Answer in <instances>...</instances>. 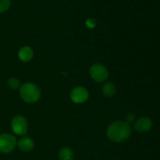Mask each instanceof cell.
I'll return each instance as SVG.
<instances>
[{"instance_id":"1","label":"cell","mask_w":160,"mask_h":160,"mask_svg":"<svg viewBox=\"0 0 160 160\" xmlns=\"http://www.w3.org/2000/svg\"><path fill=\"white\" fill-rule=\"evenodd\" d=\"M131 133L129 123L123 121H116L108 126L106 134L108 138L114 143H121L128 140Z\"/></svg>"},{"instance_id":"2","label":"cell","mask_w":160,"mask_h":160,"mask_svg":"<svg viewBox=\"0 0 160 160\" xmlns=\"http://www.w3.org/2000/svg\"><path fill=\"white\" fill-rule=\"evenodd\" d=\"M20 96L23 101L34 104L40 99L41 90L34 83H26L20 86Z\"/></svg>"},{"instance_id":"3","label":"cell","mask_w":160,"mask_h":160,"mask_svg":"<svg viewBox=\"0 0 160 160\" xmlns=\"http://www.w3.org/2000/svg\"><path fill=\"white\" fill-rule=\"evenodd\" d=\"M17 139L14 136L9 133L0 134V152L9 153L11 152L17 145Z\"/></svg>"},{"instance_id":"4","label":"cell","mask_w":160,"mask_h":160,"mask_svg":"<svg viewBox=\"0 0 160 160\" xmlns=\"http://www.w3.org/2000/svg\"><path fill=\"white\" fill-rule=\"evenodd\" d=\"M89 72H90V75L92 79L98 83L104 82L105 80L107 79L108 76H109V72H108L106 67L98 63L94 64L93 65L91 66Z\"/></svg>"},{"instance_id":"5","label":"cell","mask_w":160,"mask_h":160,"mask_svg":"<svg viewBox=\"0 0 160 160\" xmlns=\"http://www.w3.org/2000/svg\"><path fill=\"white\" fill-rule=\"evenodd\" d=\"M12 130L19 136H23L28 129V121L23 116L17 115L11 121Z\"/></svg>"},{"instance_id":"6","label":"cell","mask_w":160,"mask_h":160,"mask_svg":"<svg viewBox=\"0 0 160 160\" xmlns=\"http://www.w3.org/2000/svg\"><path fill=\"white\" fill-rule=\"evenodd\" d=\"M70 98L76 104H82L88 98V92L83 86H77L70 92Z\"/></svg>"},{"instance_id":"7","label":"cell","mask_w":160,"mask_h":160,"mask_svg":"<svg viewBox=\"0 0 160 160\" xmlns=\"http://www.w3.org/2000/svg\"><path fill=\"white\" fill-rule=\"evenodd\" d=\"M152 126V122L148 117H140L136 120L134 128L139 133H145L150 130Z\"/></svg>"},{"instance_id":"8","label":"cell","mask_w":160,"mask_h":160,"mask_svg":"<svg viewBox=\"0 0 160 160\" xmlns=\"http://www.w3.org/2000/svg\"><path fill=\"white\" fill-rule=\"evenodd\" d=\"M17 145L20 150L23 152H30L32 150L34 147V142L32 139L28 136H23L21 139L19 140L17 142Z\"/></svg>"},{"instance_id":"9","label":"cell","mask_w":160,"mask_h":160,"mask_svg":"<svg viewBox=\"0 0 160 160\" xmlns=\"http://www.w3.org/2000/svg\"><path fill=\"white\" fill-rule=\"evenodd\" d=\"M33 56H34V52L31 47L23 46L19 50L18 56L20 61H23V62L30 61L33 58Z\"/></svg>"},{"instance_id":"10","label":"cell","mask_w":160,"mask_h":160,"mask_svg":"<svg viewBox=\"0 0 160 160\" xmlns=\"http://www.w3.org/2000/svg\"><path fill=\"white\" fill-rule=\"evenodd\" d=\"M59 158L60 160H73L74 154L68 147H63L59 150Z\"/></svg>"},{"instance_id":"11","label":"cell","mask_w":160,"mask_h":160,"mask_svg":"<svg viewBox=\"0 0 160 160\" xmlns=\"http://www.w3.org/2000/svg\"><path fill=\"white\" fill-rule=\"evenodd\" d=\"M116 91H117V89H116L115 85L112 83H106L102 86L103 94L107 97H113L116 93Z\"/></svg>"},{"instance_id":"12","label":"cell","mask_w":160,"mask_h":160,"mask_svg":"<svg viewBox=\"0 0 160 160\" xmlns=\"http://www.w3.org/2000/svg\"><path fill=\"white\" fill-rule=\"evenodd\" d=\"M8 86L12 89H18L20 86V80L17 78H10L8 80Z\"/></svg>"},{"instance_id":"13","label":"cell","mask_w":160,"mask_h":160,"mask_svg":"<svg viewBox=\"0 0 160 160\" xmlns=\"http://www.w3.org/2000/svg\"><path fill=\"white\" fill-rule=\"evenodd\" d=\"M11 0H0V13H5L9 9Z\"/></svg>"},{"instance_id":"14","label":"cell","mask_w":160,"mask_h":160,"mask_svg":"<svg viewBox=\"0 0 160 160\" xmlns=\"http://www.w3.org/2000/svg\"><path fill=\"white\" fill-rule=\"evenodd\" d=\"M85 24L88 28H94L96 25V21H95V19L88 18L85 21Z\"/></svg>"},{"instance_id":"15","label":"cell","mask_w":160,"mask_h":160,"mask_svg":"<svg viewBox=\"0 0 160 160\" xmlns=\"http://www.w3.org/2000/svg\"><path fill=\"white\" fill-rule=\"evenodd\" d=\"M134 118H135V115H134V113H129V114L127 115V122L128 123H131V122H132L134 120Z\"/></svg>"}]
</instances>
